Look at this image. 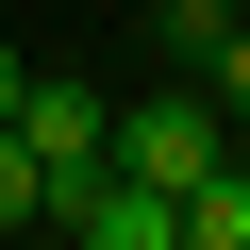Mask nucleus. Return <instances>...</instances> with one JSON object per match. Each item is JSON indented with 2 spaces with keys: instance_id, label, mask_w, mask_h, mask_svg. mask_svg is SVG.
Instances as JSON below:
<instances>
[{
  "instance_id": "obj_1",
  "label": "nucleus",
  "mask_w": 250,
  "mask_h": 250,
  "mask_svg": "<svg viewBox=\"0 0 250 250\" xmlns=\"http://www.w3.org/2000/svg\"><path fill=\"white\" fill-rule=\"evenodd\" d=\"M100 150L134 167V184H167V200H184V184H200L217 150H250V134H233V117H217V83L184 67V83H150V100H117V117H100Z\"/></svg>"
},
{
  "instance_id": "obj_2",
  "label": "nucleus",
  "mask_w": 250,
  "mask_h": 250,
  "mask_svg": "<svg viewBox=\"0 0 250 250\" xmlns=\"http://www.w3.org/2000/svg\"><path fill=\"white\" fill-rule=\"evenodd\" d=\"M50 233H83V250H184V200L134 184L117 150H83V167H50Z\"/></svg>"
},
{
  "instance_id": "obj_3",
  "label": "nucleus",
  "mask_w": 250,
  "mask_h": 250,
  "mask_svg": "<svg viewBox=\"0 0 250 250\" xmlns=\"http://www.w3.org/2000/svg\"><path fill=\"white\" fill-rule=\"evenodd\" d=\"M100 117H117L100 83H67V67H34V83H17V117H0V134H17L34 167H83V150H100Z\"/></svg>"
},
{
  "instance_id": "obj_4",
  "label": "nucleus",
  "mask_w": 250,
  "mask_h": 250,
  "mask_svg": "<svg viewBox=\"0 0 250 250\" xmlns=\"http://www.w3.org/2000/svg\"><path fill=\"white\" fill-rule=\"evenodd\" d=\"M184 250H250V150H217L184 184Z\"/></svg>"
},
{
  "instance_id": "obj_5",
  "label": "nucleus",
  "mask_w": 250,
  "mask_h": 250,
  "mask_svg": "<svg viewBox=\"0 0 250 250\" xmlns=\"http://www.w3.org/2000/svg\"><path fill=\"white\" fill-rule=\"evenodd\" d=\"M200 83H217V117H233V134H250V0H233V34L200 50Z\"/></svg>"
},
{
  "instance_id": "obj_6",
  "label": "nucleus",
  "mask_w": 250,
  "mask_h": 250,
  "mask_svg": "<svg viewBox=\"0 0 250 250\" xmlns=\"http://www.w3.org/2000/svg\"><path fill=\"white\" fill-rule=\"evenodd\" d=\"M34 217H50V167H34L17 134H0V233H34Z\"/></svg>"
},
{
  "instance_id": "obj_7",
  "label": "nucleus",
  "mask_w": 250,
  "mask_h": 250,
  "mask_svg": "<svg viewBox=\"0 0 250 250\" xmlns=\"http://www.w3.org/2000/svg\"><path fill=\"white\" fill-rule=\"evenodd\" d=\"M217 34H233V0H167V67H200Z\"/></svg>"
},
{
  "instance_id": "obj_8",
  "label": "nucleus",
  "mask_w": 250,
  "mask_h": 250,
  "mask_svg": "<svg viewBox=\"0 0 250 250\" xmlns=\"http://www.w3.org/2000/svg\"><path fill=\"white\" fill-rule=\"evenodd\" d=\"M17 83H34V67H17V50H0V117H17Z\"/></svg>"
}]
</instances>
